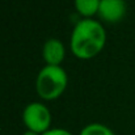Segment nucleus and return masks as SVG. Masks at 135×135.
<instances>
[{
  "mask_svg": "<svg viewBox=\"0 0 135 135\" xmlns=\"http://www.w3.org/2000/svg\"><path fill=\"white\" fill-rule=\"evenodd\" d=\"M22 135H41V134H37V133H34V131H30V130H26L25 133Z\"/></svg>",
  "mask_w": 135,
  "mask_h": 135,
  "instance_id": "nucleus-9",
  "label": "nucleus"
},
{
  "mask_svg": "<svg viewBox=\"0 0 135 135\" xmlns=\"http://www.w3.org/2000/svg\"><path fill=\"white\" fill-rule=\"evenodd\" d=\"M22 121L28 130L42 135L47 130H50L51 114L44 104L32 102L26 105V108L24 109Z\"/></svg>",
  "mask_w": 135,
  "mask_h": 135,
  "instance_id": "nucleus-3",
  "label": "nucleus"
},
{
  "mask_svg": "<svg viewBox=\"0 0 135 135\" xmlns=\"http://www.w3.org/2000/svg\"><path fill=\"white\" fill-rule=\"evenodd\" d=\"M42 135H72L70 131L64 130V129H60V127H55V129H50L47 130L46 133H44Z\"/></svg>",
  "mask_w": 135,
  "mask_h": 135,
  "instance_id": "nucleus-8",
  "label": "nucleus"
},
{
  "mask_svg": "<svg viewBox=\"0 0 135 135\" xmlns=\"http://www.w3.org/2000/svg\"><path fill=\"white\" fill-rule=\"evenodd\" d=\"M100 3L101 0H75V8L84 18H90L98 12Z\"/></svg>",
  "mask_w": 135,
  "mask_h": 135,
  "instance_id": "nucleus-6",
  "label": "nucleus"
},
{
  "mask_svg": "<svg viewBox=\"0 0 135 135\" xmlns=\"http://www.w3.org/2000/svg\"><path fill=\"white\" fill-rule=\"evenodd\" d=\"M66 55L64 45L55 38H51L46 41L42 50V56L47 63V66H59Z\"/></svg>",
  "mask_w": 135,
  "mask_h": 135,
  "instance_id": "nucleus-5",
  "label": "nucleus"
},
{
  "mask_svg": "<svg viewBox=\"0 0 135 135\" xmlns=\"http://www.w3.org/2000/svg\"><path fill=\"white\" fill-rule=\"evenodd\" d=\"M97 13L105 22H118L126 13V3L125 0H101Z\"/></svg>",
  "mask_w": 135,
  "mask_h": 135,
  "instance_id": "nucleus-4",
  "label": "nucleus"
},
{
  "mask_svg": "<svg viewBox=\"0 0 135 135\" xmlns=\"http://www.w3.org/2000/svg\"><path fill=\"white\" fill-rule=\"evenodd\" d=\"M67 83V74L60 66H45L37 76L36 89L41 98L51 101L66 90Z\"/></svg>",
  "mask_w": 135,
  "mask_h": 135,
  "instance_id": "nucleus-2",
  "label": "nucleus"
},
{
  "mask_svg": "<svg viewBox=\"0 0 135 135\" xmlns=\"http://www.w3.org/2000/svg\"><path fill=\"white\" fill-rule=\"evenodd\" d=\"M105 42L106 32L104 26L93 18H83L74 26L70 46L76 58L90 59L104 49Z\"/></svg>",
  "mask_w": 135,
  "mask_h": 135,
  "instance_id": "nucleus-1",
  "label": "nucleus"
},
{
  "mask_svg": "<svg viewBox=\"0 0 135 135\" xmlns=\"http://www.w3.org/2000/svg\"><path fill=\"white\" fill-rule=\"evenodd\" d=\"M79 135H114V133L105 125L101 123H90L85 126Z\"/></svg>",
  "mask_w": 135,
  "mask_h": 135,
  "instance_id": "nucleus-7",
  "label": "nucleus"
}]
</instances>
